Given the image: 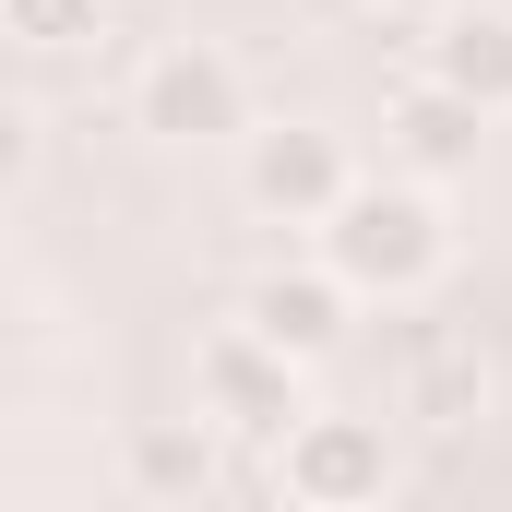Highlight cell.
Returning <instances> with one entry per match:
<instances>
[{
	"label": "cell",
	"instance_id": "cell-6",
	"mask_svg": "<svg viewBox=\"0 0 512 512\" xmlns=\"http://www.w3.org/2000/svg\"><path fill=\"white\" fill-rule=\"evenodd\" d=\"M417 84H441V96H465L477 120H501L512 108V12H489V0H477V12H441Z\"/></svg>",
	"mask_w": 512,
	"mask_h": 512
},
{
	"label": "cell",
	"instance_id": "cell-10",
	"mask_svg": "<svg viewBox=\"0 0 512 512\" xmlns=\"http://www.w3.org/2000/svg\"><path fill=\"white\" fill-rule=\"evenodd\" d=\"M0 12H12L36 48H72V36H96V12H108V0H0Z\"/></svg>",
	"mask_w": 512,
	"mask_h": 512
},
{
	"label": "cell",
	"instance_id": "cell-7",
	"mask_svg": "<svg viewBox=\"0 0 512 512\" xmlns=\"http://www.w3.org/2000/svg\"><path fill=\"white\" fill-rule=\"evenodd\" d=\"M239 322H251L274 358H322V346L346 334V286H334V274H262Z\"/></svg>",
	"mask_w": 512,
	"mask_h": 512
},
{
	"label": "cell",
	"instance_id": "cell-11",
	"mask_svg": "<svg viewBox=\"0 0 512 512\" xmlns=\"http://www.w3.org/2000/svg\"><path fill=\"white\" fill-rule=\"evenodd\" d=\"M24 167H36V120L0 96V179H24Z\"/></svg>",
	"mask_w": 512,
	"mask_h": 512
},
{
	"label": "cell",
	"instance_id": "cell-9",
	"mask_svg": "<svg viewBox=\"0 0 512 512\" xmlns=\"http://www.w3.org/2000/svg\"><path fill=\"white\" fill-rule=\"evenodd\" d=\"M477 108H465V96H441V84H405V96H393V143H405V167H417V179H441V167H465V155H477Z\"/></svg>",
	"mask_w": 512,
	"mask_h": 512
},
{
	"label": "cell",
	"instance_id": "cell-2",
	"mask_svg": "<svg viewBox=\"0 0 512 512\" xmlns=\"http://www.w3.org/2000/svg\"><path fill=\"white\" fill-rule=\"evenodd\" d=\"M274 489H286V512H370L382 501V417L298 405L286 441H274Z\"/></svg>",
	"mask_w": 512,
	"mask_h": 512
},
{
	"label": "cell",
	"instance_id": "cell-3",
	"mask_svg": "<svg viewBox=\"0 0 512 512\" xmlns=\"http://www.w3.org/2000/svg\"><path fill=\"white\" fill-rule=\"evenodd\" d=\"M239 60L227 48H191V36H167V48H143V72H131V120L167 131V143H215V131H239Z\"/></svg>",
	"mask_w": 512,
	"mask_h": 512
},
{
	"label": "cell",
	"instance_id": "cell-1",
	"mask_svg": "<svg viewBox=\"0 0 512 512\" xmlns=\"http://www.w3.org/2000/svg\"><path fill=\"white\" fill-rule=\"evenodd\" d=\"M453 262V227L417 179H382V191H346L322 215V274L334 286H370V298H417L429 274Z\"/></svg>",
	"mask_w": 512,
	"mask_h": 512
},
{
	"label": "cell",
	"instance_id": "cell-8",
	"mask_svg": "<svg viewBox=\"0 0 512 512\" xmlns=\"http://www.w3.org/2000/svg\"><path fill=\"white\" fill-rule=\"evenodd\" d=\"M120 465H131L143 501H203V489H215V429H203V417H143L120 441Z\"/></svg>",
	"mask_w": 512,
	"mask_h": 512
},
{
	"label": "cell",
	"instance_id": "cell-5",
	"mask_svg": "<svg viewBox=\"0 0 512 512\" xmlns=\"http://www.w3.org/2000/svg\"><path fill=\"white\" fill-rule=\"evenodd\" d=\"M346 191H358V179H346V143H334V131H310V120L251 131V203H262V215H286V227H322Z\"/></svg>",
	"mask_w": 512,
	"mask_h": 512
},
{
	"label": "cell",
	"instance_id": "cell-12",
	"mask_svg": "<svg viewBox=\"0 0 512 512\" xmlns=\"http://www.w3.org/2000/svg\"><path fill=\"white\" fill-rule=\"evenodd\" d=\"M382 12H417V0H382Z\"/></svg>",
	"mask_w": 512,
	"mask_h": 512
},
{
	"label": "cell",
	"instance_id": "cell-4",
	"mask_svg": "<svg viewBox=\"0 0 512 512\" xmlns=\"http://www.w3.org/2000/svg\"><path fill=\"white\" fill-rule=\"evenodd\" d=\"M191 417H227V429H251V441H286V417H298V358H274L251 322H227V334H203V358H191Z\"/></svg>",
	"mask_w": 512,
	"mask_h": 512
}]
</instances>
